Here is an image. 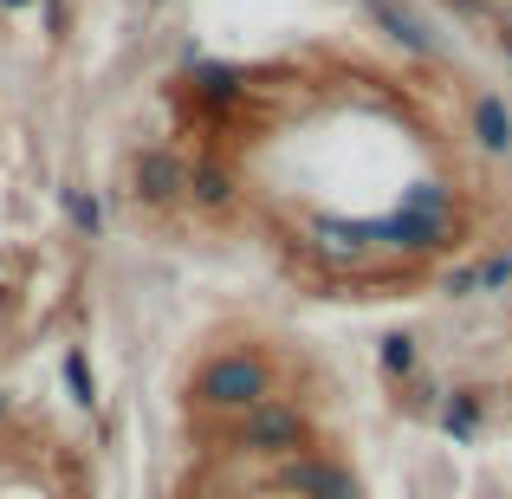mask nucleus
I'll return each instance as SVG.
<instances>
[{
	"label": "nucleus",
	"mask_w": 512,
	"mask_h": 499,
	"mask_svg": "<svg viewBox=\"0 0 512 499\" xmlns=\"http://www.w3.org/2000/svg\"><path fill=\"white\" fill-rule=\"evenodd\" d=\"M234 169L221 163V156H195V163H188V188H182V201H195L201 214H227L234 208Z\"/></svg>",
	"instance_id": "obj_8"
},
{
	"label": "nucleus",
	"mask_w": 512,
	"mask_h": 499,
	"mask_svg": "<svg viewBox=\"0 0 512 499\" xmlns=\"http://www.w3.org/2000/svg\"><path fill=\"white\" fill-rule=\"evenodd\" d=\"M402 208H409V214H448L454 195H448V188H435V182H415L409 195H402Z\"/></svg>",
	"instance_id": "obj_14"
},
{
	"label": "nucleus",
	"mask_w": 512,
	"mask_h": 499,
	"mask_svg": "<svg viewBox=\"0 0 512 499\" xmlns=\"http://www.w3.org/2000/svg\"><path fill=\"white\" fill-rule=\"evenodd\" d=\"M474 143L487 156H512V104L500 98V91L474 98Z\"/></svg>",
	"instance_id": "obj_9"
},
{
	"label": "nucleus",
	"mask_w": 512,
	"mask_h": 499,
	"mask_svg": "<svg viewBox=\"0 0 512 499\" xmlns=\"http://www.w3.org/2000/svg\"><path fill=\"white\" fill-rule=\"evenodd\" d=\"M500 46H506V52H512V20H500Z\"/></svg>",
	"instance_id": "obj_17"
},
{
	"label": "nucleus",
	"mask_w": 512,
	"mask_h": 499,
	"mask_svg": "<svg viewBox=\"0 0 512 499\" xmlns=\"http://www.w3.org/2000/svg\"><path fill=\"white\" fill-rule=\"evenodd\" d=\"M279 487L299 493V499H357V480H350L344 467H331V461H312V454H299V461L279 474Z\"/></svg>",
	"instance_id": "obj_7"
},
{
	"label": "nucleus",
	"mask_w": 512,
	"mask_h": 499,
	"mask_svg": "<svg viewBox=\"0 0 512 499\" xmlns=\"http://www.w3.org/2000/svg\"><path fill=\"white\" fill-rule=\"evenodd\" d=\"M182 85L201 111H234V104L247 98V72H240V65H221V59H195Z\"/></svg>",
	"instance_id": "obj_6"
},
{
	"label": "nucleus",
	"mask_w": 512,
	"mask_h": 499,
	"mask_svg": "<svg viewBox=\"0 0 512 499\" xmlns=\"http://www.w3.org/2000/svg\"><path fill=\"white\" fill-rule=\"evenodd\" d=\"M454 240V214H376V221H363V247H389V253H435Z\"/></svg>",
	"instance_id": "obj_2"
},
{
	"label": "nucleus",
	"mask_w": 512,
	"mask_h": 499,
	"mask_svg": "<svg viewBox=\"0 0 512 499\" xmlns=\"http://www.w3.org/2000/svg\"><path fill=\"white\" fill-rule=\"evenodd\" d=\"M195 396L208 402V409H253V402L273 396V370H266L253 350H227V357H214L208 370L195 376Z\"/></svg>",
	"instance_id": "obj_1"
},
{
	"label": "nucleus",
	"mask_w": 512,
	"mask_h": 499,
	"mask_svg": "<svg viewBox=\"0 0 512 499\" xmlns=\"http://www.w3.org/2000/svg\"><path fill=\"white\" fill-rule=\"evenodd\" d=\"M182 188H188V163L175 150L150 143V150L130 156V201H137V208H175Z\"/></svg>",
	"instance_id": "obj_4"
},
{
	"label": "nucleus",
	"mask_w": 512,
	"mask_h": 499,
	"mask_svg": "<svg viewBox=\"0 0 512 499\" xmlns=\"http://www.w3.org/2000/svg\"><path fill=\"white\" fill-rule=\"evenodd\" d=\"M363 13H370V20L383 26V33L396 39V46L409 52L415 65H435V59H441V46H435V33L422 26V13H409L402 0H363Z\"/></svg>",
	"instance_id": "obj_5"
},
{
	"label": "nucleus",
	"mask_w": 512,
	"mask_h": 499,
	"mask_svg": "<svg viewBox=\"0 0 512 499\" xmlns=\"http://www.w3.org/2000/svg\"><path fill=\"white\" fill-rule=\"evenodd\" d=\"M441 428H448L454 441H474L480 435V396H474V389H461V396L441 409Z\"/></svg>",
	"instance_id": "obj_12"
},
{
	"label": "nucleus",
	"mask_w": 512,
	"mask_h": 499,
	"mask_svg": "<svg viewBox=\"0 0 512 499\" xmlns=\"http://www.w3.org/2000/svg\"><path fill=\"white\" fill-rule=\"evenodd\" d=\"M305 441H312V422H305L292 402H253L247 409V422H240V448H253V454H299Z\"/></svg>",
	"instance_id": "obj_3"
},
{
	"label": "nucleus",
	"mask_w": 512,
	"mask_h": 499,
	"mask_svg": "<svg viewBox=\"0 0 512 499\" xmlns=\"http://www.w3.org/2000/svg\"><path fill=\"white\" fill-rule=\"evenodd\" d=\"M65 389H72V402H85V409H91L98 383H91V363H85V350H65Z\"/></svg>",
	"instance_id": "obj_13"
},
{
	"label": "nucleus",
	"mask_w": 512,
	"mask_h": 499,
	"mask_svg": "<svg viewBox=\"0 0 512 499\" xmlns=\"http://www.w3.org/2000/svg\"><path fill=\"white\" fill-rule=\"evenodd\" d=\"M376 357H383V376H415V370H422V344H415L409 331H389Z\"/></svg>",
	"instance_id": "obj_11"
},
{
	"label": "nucleus",
	"mask_w": 512,
	"mask_h": 499,
	"mask_svg": "<svg viewBox=\"0 0 512 499\" xmlns=\"http://www.w3.org/2000/svg\"><path fill=\"white\" fill-rule=\"evenodd\" d=\"M59 201H65V221L78 227V240H104V201H98V188H59Z\"/></svg>",
	"instance_id": "obj_10"
},
{
	"label": "nucleus",
	"mask_w": 512,
	"mask_h": 499,
	"mask_svg": "<svg viewBox=\"0 0 512 499\" xmlns=\"http://www.w3.org/2000/svg\"><path fill=\"white\" fill-rule=\"evenodd\" d=\"M39 20H46V39L59 46V39L72 33V0H39Z\"/></svg>",
	"instance_id": "obj_15"
},
{
	"label": "nucleus",
	"mask_w": 512,
	"mask_h": 499,
	"mask_svg": "<svg viewBox=\"0 0 512 499\" xmlns=\"http://www.w3.org/2000/svg\"><path fill=\"white\" fill-rule=\"evenodd\" d=\"M150 7H163V0H150Z\"/></svg>",
	"instance_id": "obj_19"
},
{
	"label": "nucleus",
	"mask_w": 512,
	"mask_h": 499,
	"mask_svg": "<svg viewBox=\"0 0 512 499\" xmlns=\"http://www.w3.org/2000/svg\"><path fill=\"white\" fill-rule=\"evenodd\" d=\"M20 7H33V0H0V13H20Z\"/></svg>",
	"instance_id": "obj_16"
},
{
	"label": "nucleus",
	"mask_w": 512,
	"mask_h": 499,
	"mask_svg": "<svg viewBox=\"0 0 512 499\" xmlns=\"http://www.w3.org/2000/svg\"><path fill=\"white\" fill-rule=\"evenodd\" d=\"M0 279H7V260H0Z\"/></svg>",
	"instance_id": "obj_18"
}]
</instances>
